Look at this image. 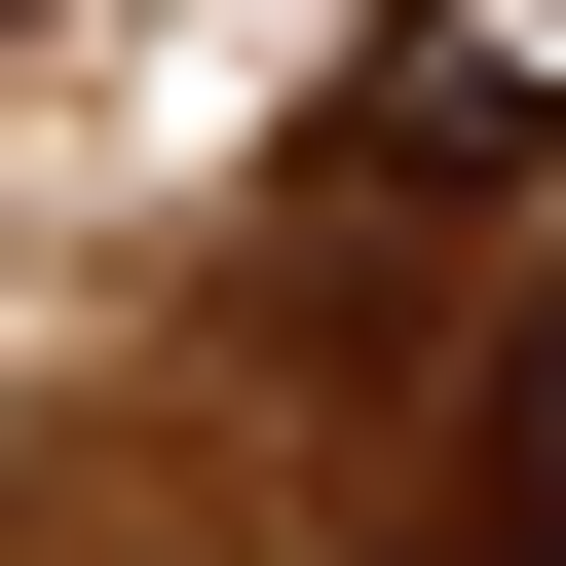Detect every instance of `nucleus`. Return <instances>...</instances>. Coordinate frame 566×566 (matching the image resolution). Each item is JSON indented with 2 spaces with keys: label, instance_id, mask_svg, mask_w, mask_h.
Wrapping results in <instances>:
<instances>
[{
  "label": "nucleus",
  "instance_id": "2",
  "mask_svg": "<svg viewBox=\"0 0 566 566\" xmlns=\"http://www.w3.org/2000/svg\"><path fill=\"white\" fill-rule=\"evenodd\" d=\"M491 566H566V303H528V416H491Z\"/></svg>",
  "mask_w": 566,
  "mask_h": 566
},
{
  "label": "nucleus",
  "instance_id": "1",
  "mask_svg": "<svg viewBox=\"0 0 566 566\" xmlns=\"http://www.w3.org/2000/svg\"><path fill=\"white\" fill-rule=\"evenodd\" d=\"M528 151H566V0H378L303 114V189H528Z\"/></svg>",
  "mask_w": 566,
  "mask_h": 566
}]
</instances>
